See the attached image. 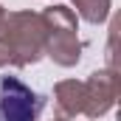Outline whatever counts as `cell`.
Masks as SVG:
<instances>
[{
    "mask_svg": "<svg viewBox=\"0 0 121 121\" xmlns=\"http://www.w3.org/2000/svg\"><path fill=\"white\" fill-rule=\"evenodd\" d=\"M45 96L20 76H0V121H39Z\"/></svg>",
    "mask_w": 121,
    "mask_h": 121,
    "instance_id": "cell-1",
    "label": "cell"
}]
</instances>
